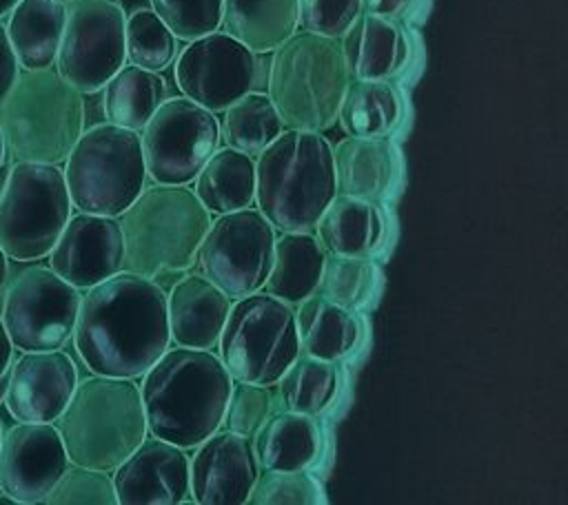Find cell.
I'll return each mask as SVG.
<instances>
[{
    "instance_id": "cell-40",
    "label": "cell",
    "mask_w": 568,
    "mask_h": 505,
    "mask_svg": "<svg viewBox=\"0 0 568 505\" xmlns=\"http://www.w3.org/2000/svg\"><path fill=\"white\" fill-rule=\"evenodd\" d=\"M271 412H273L271 385L233 381L220 427L244 434V436H253L255 430L264 423V419Z\"/></svg>"
},
{
    "instance_id": "cell-2",
    "label": "cell",
    "mask_w": 568,
    "mask_h": 505,
    "mask_svg": "<svg viewBox=\"0 0 568 505\" xmlns=\"http://www.w3.org/2000/svg\"><path fill=\"white\" fill-rule=\"evenodd\" d=\"M233 379L213 350L169 346L142 374L146 432L184 450L220 430Z\"/></svg>"
},
{
    "instance_id": "cell-3",
    "label": "cell",
    "mask_w": 568,
    "mask_h": 505,
    "mask_svg": "<svg viewBox=\"0 0 568 505\" xmlns=\"http://www.w3.org/2000/svg\"><path fill=\"white\" fill-rule=\"evenodd\" d=\"M337 193L333 146L320 131L284 128L255 155V208L280 233H313Z\"/></svg>"
},
{
    "instance_id": "cell-16",
    "label": "cell",
    "mask_w": 568,
    "mask_h": 505,
    "mask_svg": "<svg viewBox=\"0 0 568 505\" xmlns=\"http://www.w3.org/2000/svg\"><path fill=\"white\" fill-rule=\"evenodd\" d=\"M69 465L53 423L18 421L0 439V489L20 505L42 503Z\"/></svg>"
},
{
    "instance_id": "cell-28",
    "label": "cell",
    "mask_w": 568,
    "mask_h": 505,
    "mask_svg": "<svg viewBox=\"0 0 568 505\" xmlns=\"http://www.w3.org/2000/svg\"><path fill=\"white\" fill-rule=\"evenodd\" d=\"M295 328L300 350L326 361H339L351 354L362 337L355 310L342 308L317 292L297 303Z\"/></svg>"
},
{
    "instance_id": "cell-48",
    "label": "cell",
    "mask_w": 568,
    "mask_h": 505,
    "mask_svg": "<svg viewBox=\"0 0 568 505\" xmlns=\"http://www.w3.org/2000/svg\"><path fill=\"white\" fill-rule=\"evenodd\" d=\"M0 505H20L13 496H9V494H4L2 489H0Z\"/></svg>"
},
{
    "instance_id": "cell-41",
    "label": "cell",
    "mask_w": 568,
    "mask_h": 505,
    "mask_svg": "<svg viewBox=\"0 0 568 505\" xmlns=\"http://www.w3.org/2000/svg\"><path fill=\"white\" fill-rule=\"evenodd\" d=\"M359 11V0H297V29L342 38Z\"/></svg>"
},
{
    "instance_id": "cell-39",
    "label": "cell",
    "mask_w": 568,
    "mask_h": 505,
    "mask_svg": "<svg viewBox=\"0 0 568 505\" xmlns=\"http://www.w3.org/2000/svg\"><path fill=\"white\" fill-rule=\"evenodd\" d=\"M151 9L184 42L217 31L222 22V0H151Z\"/></svg>"
},
{
    "instance_id": "cell-9",
    "label": "cell",
    "mask_w": 568,
    "mask_h": 505,
    "mask_svg": "<svg viewBox=\"0 0 568 505\" xmlns=\"http://www.w3.org/2000/svg\"><path fill=\"white\" fill-rule=\"evenodd\" d=\"M215 350L233 381L275 385L300 354L295 308L264 290L237 297Z\"/></svg>"
},
{
    "instance_id": "cell-4",
    "label": "cell",
    "mask_w": 568,
    "mask_h": 505,
    "mask_svg": "<svg viewBox=\"0 0 568 505\" xmlns=\"http://www.w3.org/2000/svg\"><path fill=\"white\" fill-rule=\"evenodd\" d=\"M213 215L186 184H151L118 215L124 241L122 270L160 284L193 268Z\"/></svg>"
},
{
    "instance_id": "cell-19",
    "label": "cell",
    "mask_w": 568,
    "mask_h": 505,
    "mask_svg": "<svg viewBox=\"0 0 568 505\" xmlns=\"http://www.w3.org/2000/svg\"><path fill=\"white\" fill-rule=\"evenodd\" d=\"M78 383L71 354L55 350H24L11 363L2 405L9 416L27 423H53Z\"/></svg>"
},
{
    "instance_id": "cell-38",
    "label": "cell",
    "mask_w": 568,
    "mask_h": 505,
    "mask_svg": "<svg viewBox=\"0 0 568 505\" xmlns=\"http://www.w3.org/2000/svg\"><path fill=\"white\" fill-rule=\"evenodd\" d=\"M47 505H118L109 470L69 463L44 496Z\"/></svg>"
},
{
    "instance_id": "cell-25",
    "label": "cell",
    "mask_w": 568,
    "mask_h": 505,
    "mask_svg": "<svg viewBox=\"0 0 568 505\" xmlns=\"http://www.w3.org/2000/svg\"><path fill=\"white\" fill-rule=\"evenodd\" d=\"M313 233L326 252L371 257L384 244L386 217L379 202L335 193Z\"/></svg>"
},
{
    "instance_id": "cell-10",
    "label": "cell",
    "mask_w": 568,
    "mask_h": 505,
    "mask_svg": "<svg viewBox=\"0 0 568 505\" xmlns=\"http://www.w3.org/2000/svg\"><path fill=\"white\" fill-rule=\"evenodd\" d=\"M60 164L13 162L0 188V248L9 259H44L71 217Z\"/></svg>"
},
{
    "instance_id": "cell-46",
    "label": "cell",
    "mask_w": 568,
    "mask_h": 505,
    "mask_svg": "<svg viewBox=\"0 0 568 505\" xmlns=\"http://www.w3.org/2000/svg\"><path fill=\"white\" fill-rule=\"evenodd\" d=\"M4 155H7V148H4V140H2V133H0V188H2V184H4V179H7V166H4Z\"/></svg>"
},
{
    "instance_id": "cell-36",
    "label": "cell",
    "mask_w": 568,
    "mask_h": 505,
    "mask_svg": "<svg viewBox=\"0 0 568 505\" xmlns=\"http://www.w3.org/2000/svg\"><path fill=\"white\" fill-rule=\"evenodd\" d=\"M126 62L162 73L178 55V38L153 9H135L124 24Z\"/></svg>"
},
{
    "instance_id": "cell-12",
    "label": "cell",
    "mask_w": 568,
    "mask_h": 505,
    "mask_svg": "<svg viewBox=\"0 0 568 505\" xmlns=\"http://www.w3.org/2000/svg\"><path fill=\"white\" fill-rule=\"evenodd\" d=\"M122 0H67L55 71L82 95L98 93L126 62Z\"/></svg>"
},
{
    "instance_id": "cell-14",
    "label": "cell",
    "mask_w": 568,
    "mask_h": 505,
    "mask_svg": "<svg viewBox=\"0 0 568 505\" xmlns=\"http://www.w3.org/2000/svg\"><path fill=\"white\" fill-rule=\"evenodd\" d=\"M80 290L49 266L24 268L7 288L0 319L16 350L64 348L75 328Z\"/></svg>"
},
{
    "instance_id": "cell-32",
    "label": "cell",
    "mask_w": 568,
    "mask_h": 505,
    "mask_svg": "<svg viewBox=\"0 0 568 505\" xmlns=\"http://www.w3.org/2000/svg\"><path fill=\"white\" fill-rule=\"evenodd\" d=\"M100 91L106 122L138 133L166 97V84L160 73L129 62H124Z\"/></svg>"
},
{
    "instance_id": "cell-7",
    "label": "cell",
    "mask_w": 568,
    "mask_h": 505,
    "mask_svg": "<svg viewBox=\"0 0 568 505\" xmlns=\"http://www.w3.org/2000/svg\"><path fill=\"white\" fill-rule=\"evenodd\" d=\"M84 131V95L55 66L20 69L0 104V133L16 162L62 164Z\"/></svg>"
},
{
    "instance_id": "cell-30",
    "label": "cell",
    "mask_w": 568,
    "mask_h": 505,
    "mask_svg": "<svg viewBox=\"0 0 568 505\" xmlns=\"http://www.w3.org/2000/svg\"><path fill=\"white\" fill-rule=\"evenodd\" d=\"M220 27L257 55L271 53L297 31V0H222Z\"/></svg>"
},
{
    "instance_id": "cell-24",
    "label": "cell",
    "mask_w": 568,
    "mask_h": 505,
    "mask_svg": "<svg viewBox=\"0 0 568 505\" xmlns=\"http://www.w3.org/2000/svg\"><path fill=\"white\" fill-rule=\"evenodd\" d=\"M257 465L264 470H311L324 452V430L315 414L271 412L251 436Z\"/></svg>"
},
{
    "instance_id": "cell-11",
    "label": "cell",
    "mask_w": 568,
    "mask_h": 505,
    "mask_svg": "<svg viewBox=\"0 0 568 505\" xmlns=\"http://www.w3.org/2000/svg\"><path fill=\"white\" fill-rule=\"evenodd\" d=\"M273 241L275 228L255 206L222 213L211 219L195 250V272L231 299L251 295L268 275Z\"/></svg>"
},
{
    "instance_id": "cell-33",
    "label": "cell",
    "mask_w": 568,
    "mask_h": 505,
    "mask_svg": "<svg viewBox=\"0 0 568 505\" xmlns=\"http://www.w3.org/2000/svg\"><path fill=\"white\" fill-rule=\"evenodd\" d=\"M275 385L284 410L317 416L335 401L339 390V372L335 361L317 359L300 350Z\"/></svg>"
},
{
    "instance_id": "cell-6",
    "label": "cell",
    "mask_w": 568,
    "mask_h": 505,
    "mask_svg": "<svg viewBox=\"0 0 568 505\" xmlns=\"http://www.w3.org/2000/svg\"><path fill=\"white\" fill-rule=\"evenodd\" d=\"M348 80L339 38L297 29L271 51L266 95L284 128L322 133L337 122Z\"/></svg>"
},
{
    "instance_id": "cell-22",
    "label": "cell",
    "mask_w": 568,
    "mask_h": 505,
    "mask_svg": "<svg viewBox=\"0 0 568 505\" xmlns=\"http://www.w3.org/2000/svg\"><path fill=\"white\" fill-rule=\"evenodd\" d=\"M333 168L337 193L382 202L393 195L402 162L388 135H346L333 146Z\"/></svg>"
},
{
    "instance_id": "cell-50",
    "label": "cell",
    "mask_w": 568,
    "mask_h": 505,
    "mask_svg": "<svg viewBox=\"0 0 568 505\" xmlns=\"http://www.w3.org/2000/svg\"><path fill=\"white\" fill-rule=\"evenodd\" d=\"M60 2H67V0H60Z\"/></svg>"
},
{
    "instance_id": "cell-18",
    "label": "cell",
    "mask_w": 568,
    "mask_h": 505,
    "mask_svg": "<svg viewBox=\"0 0 568 505\" xmlns=\"http://www.w3.org/2000/svg\"><path fill=\"white\" fill-rule=\"evenodd\" d=\"M189 456V496L200 505H246L260 465L251 436L215 430Z\"/></svg>"
},
{
    "instance_id": "cell-26",
    "label": "cell",
    "mask_w": 568,
    "mask_h": 505,
    "mask_svg": "<svg viewBox=\"0 0 568 505\" xmlns=\"http://www.w3.org/2000/svg\"><path fill=\"white\" fill-rule=\"evenodd\" d=\"M7 18L4 31L20 69L53 66L64 29V2L18 0Z\"/></svg>"
},
{
    "instance_id": "cell-47",
    "label": "cell",
    "mask_w": 568,
    "mask_h": 505,
    "mask_svg": "<svg viewBox=\"0 0 568 505\" xmlns=\"http://www.w3.org/2000/svg\"><path fill=\"white\" fill-rule=\"evenodd\" d=\"M18 0H0V18H4Z\"/></svg>"
},
{
    "instance_id": "cell-27",
    "label": "cell",
    "mask_w": 568,
    "mask_h": 505,
    "mask_svg": "<svg viewBox=\"0 0 568 505\" xmlns=\"http://www.w3.org/2000/svg\"><path fill=\"white\" fill-rule=\"evenodd\" d=\"M326 250L315 233H280L273 241L268 275L260 290L297 306L317 292Z\"/></svg>"
},
{
    "instance_id": "cell-31",
    "label": "cell",
    "mask_w": 568,
    "mask_h": 505,
    "mask_svg": "<svg viewBox=\"0 0 568 505\" xmlns=\"http://www.w3.org/2000/svg\"><path fill=\"white\" fill-rule=\"evenodd\" d=\"M337 122L346 135H390L402 122V97L390 80L351 78L339 100Z\"/></svg>"
},
{
    "instance_id": "cell-21",
    "label": "cell",
    "mask_w": 568,
    "mask_h": 505,
    "mask_svg": "<svg viewBox=\"0 0 568 505\" xmlns=\"http://www.w3.org/2000/svg\"><path fill=\"white\" fill-rule=\"evenodd\" d=\"M231 297L200 272L180 277L166 292V321L173 346L215 350Z\"/></svg>"
},
{
    "instance_id": "cell-35",
    "label": "cell",
    "mask_w": 568,
    "mask_h": 505,
    "mask_svg": "<svg viewBox=\"0 0 568 505\" xmlns=\"http://www.w3.org/2000/svg\"><path fill=\"white\" fill-rule=\"evenodd\" d=\"M375 284L377 268L371 261V257L326 252L317 284V295L342 308L359 310L371 299Z\"/></svg>"
},
{
    "instance_id": "cell-37",
    "label": "cell",
    "mask_w": 568,
    "mask_h": 505,
    "mask_svg": "<svg viewBox=\"0 0 568 505\" xmlns=\"http://www.w3.org/2000/svg\"><path fill=\"white\" fill-rule=\"evenodd\" d=\"M322 483L308 470H264L248 492V505H324Z\"/></svg>"
},
{
    "instance_id": "cell-8",
    "label": "cell",
    "mask_w": 568,
    "mask_h": 505,
    "mask_svg": "<svg viewBox=\"0 0 568 505\" xmlns=\"http://www.w3.org/2000/svg\"><path fill=\"white\" fill-rule=\"evenodd\" d=\"M62 175L75 210L118 217L146 186L140 133L111 122L84 128Z\"/></svg>"
},
{
    "instance_id": "cell-29",
    "label": "cell",
    "mask_w": 568,
    "mask_h": 505,
    "mask_svg": "<svg viewBox=\"0 0 568 505\" xmlns=\"http://www.w3.org/2000/svg\"><path fill=\"white\" fill-rule=\"evenodd\" d=\"M193 193L211 215L242 210L255 199V157L217 146L193 177Z\"/></svg>"
},
{
    "instance_id": "cell-34",
    "label": "cell",
    "mask_w": 568,
    "mask_h": 505,
    "mask_svg": "<svg viewBox=\"0 0 568 505\" xmlns=\"http://www.w3.org/2000/svg\"><path fill=\"white\" fill-rule=\"evenodd\" d=\"M282 131L284 122L264 91H248L222 111L220 140L251 157L268 146Z\"/></svg>"
},
{
    "instance_id": "cell-20",
    "label": "cell",
    "mask_w": 568,
    "mask_h": 505,
    "mask_svg": "<svg viewBox=\"0 0 568 505\" xmlns=\"http://www.w3.org/2000/svg\"><path fill=\"white\" fill-rule=\"evenodd\" d=\"M118 505H180L189 496V454L184 447L146 434L111 470Z\"/></svg>"
},
{
    "instance_id": "cell-15",
    "label": "cell",
    "mask_w": 568,
    "mask_h": 505,
    "mask_svg": "<svg viewBox=\"0 0 568 505\" xmlns=\"http://www.w3.org/2000/svg\"><path fill=\"white\" fill-rule=\"evenodd\" d=\"M173 62L180 93L213 113H222L257 82V53L220 29L186 42Z\"/></svg>"
},
{
    "instance_id": "cell-23",
    "label": "cell",
    "mask_w": 568,
    "mask_h": 505,
    "mask_svg": "<svg viewBox=\"0 0 568 505\" xmlns=\"http://www.w3.org/2000/svg\"><path fill=\"white\" fill-rule=\"evenodd\" d=\"M344 64L351 78L390 80L410 60L404 29L393 20L359 11L339 38Z\"/></svg>"
},
{
    "instance_id": "cell-5",
    "label": "cell",
    "mask_w": 568,
    "mask_h": 505,
    "mask_svg": "<svg viewBox=\"0 0 568 505\" xmlns=\"http://www.w3.org/2000/svg\"><path fill=\"white\" fill-rule=\"evenodd\" d=\"M69 463L113 470L149 434L140 383L129 377L89 374L53 421Z\"/></svg>"
},
{
    "instance_id": "cell-13",
    "label": "cell",
    "mask_w": 568,
    "mask_h": 505,
    "mask_svg": "<svg viewBox=\"0 0 568 505\" xmlns=\"http://www.w3.org/2000/svg\"><path fill=\"white\" fill-rule=\"evenodd\" d=\"M220 142L213 111L184 95L164 97L140 135L146 177L155 184H191Z\"/></svg>"
},
{
    "instance_id": "cell-1",
    "label": "cell",
    "mask_w": 568,
    "mask_h": 505,
    "mask_svg": "<svg viewBox=\"0 0 568 505\" xmlns=\"http://www.w3.org/2000/svg\"><path fill=\"white\" fill-rule=\"evenodd\" d=\"M71 339L93 374L142 377L171 346L164 288L129 270L98 281L80 297Z\"/></svg>"
},
{
    "instance_id": "cell-45",
    "label": "cell",
    "mask_w": 568,
    "mask_h": 505,
    "mask_svg": "<svg viewBox=\"0 0 568 505\" xmlns=\"http://www.w3.org/2000/svg\"><path fill=\"white\" fill-rule=\"evenodd\" d=\"M9 272H11V268H9V257H7V252L0 248V295H2L4 288H7Z\"/></svg>"
},
{
    "instance_id": "cell-43",
    "label": "cell",
    "mask_w": 568,
    "mask_h": 505,
    "mask_svg": "<svg viewBox=\"0 0 568 505\" xmlns=\"http://www.w3.org/2000/svg\"><path fill=\"white\" fill-rule=\"evenodd\" d=\"M359 4H362V11L366 13L397 20L410 9L413 0H359Z\"/></svg>"
},
{
    "instance_id": "cell-42",
    "label": "cell",
    "mask_w": 568,
    "mask_h": 505,
    "mask_svg": "<svg viewBox=\"0 0 568 505\" xmlns=\"http://www.w3.org/2000/svg\"><path fill=\"white\" fill-rule=\"evenodd\" d=\"M20 73V64L13 55V49L9 44V38H7V31H4V24L0 22V104L4 102V97L9 95L16 78Z\"/></svg>"
},
{
    "instance_id": "cell-44",
    "label": "cell",
    "mask_w": 568,
    "mask_h": 505,
    "mask_svg": "<svg viewBox=\"0 0 568 505\" xmlns=\"http://www.w3.org/2000/svg\"><path fill=\"white\" fill-rule=\"evenodd\" d=\"M13 343L7 334V328L0 319V405L7 392V383H9V374H11V363H13Z\"/></svg>"
},
{
    "instance_id": "cell-49",
    "label": "cell",
    "mask_w": 568,
    "mask_h": 505,
    "mask_svg": "<svg viewBox=\"0 0 568 505\" xmlns=\"http://www.w3.org/2000/svg\"><path fill=\"white\" fill-rule=\"evenodd\" d=\"M2 432H4V430H2V421H0V439H2Z\"/></svg>"
},
{
    "instance_id": "cell-17",
    "label": "cell",
    "mask_w": 568,
    "mask_h": 505,
    "mask_svg": "<svg viewBox=\"0 0 568 505\" xmlns=\"http://www.w3.org/2000/svg\"><path fill=\"white\" fill-rule=\"evenodd\" d=\"M47 257L49 268L78 290L120 272L124 241L118 217L78 210L69 217Z\"/></svg>"
}]
</instances>
